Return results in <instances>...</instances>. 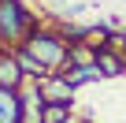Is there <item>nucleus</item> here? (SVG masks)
<instances>
[{
	"label": "nucleus",
	"mask_w": 126,
	"mask_h": 123,
	"mask_svg": "<svg viewBox=\"0 0 126 123\" xmlns=\"http://www.w3.org/2000/svg\"><path fill=\"white\" fill-rule=\"evenodd\" d=\"M26 49L33 52V60L48 71V75H63L71 67V52H67V41L63 37H56V34H48V30H33L30 37H26Z\"/></svg>",
	"instance_id": "nucleus-1"
},
{
	"label": "nucleus",
	"mask_w": 126,
	"mask_h": 123,
	"mask_svg": "<svg viewBox=\"0 0 126 123\" xmlns=\"http://www.w3.org/2000/svg\"><path fill=\"white\" fill-rule=\"evenodd\" d=\"M33 34V15L26 11L22 0H0V45H26V37Z\"/></svg>",
	"instance_id": "nucleus-2"
},
{
	"label": "nucleus",
	"mask_w": 126,
	"mask_h": 123,
	"mask_svg": "<svg viewBox=\"0 0 126 123\" xmlns=\"http://www.w3.org/2000/svg\"><path fill=\"white\" fill-rule=\"evenodd\" d=\"M22 82H26V71H22V64H19L15 49H11V52L0 49V86H4V90H19Z\"/></svg>",
	"instance_id": "nucleus-3"
},
{
	"label": "nucleus",
	"mask_w": 126,
	"mask_h": 123,
	"mask_svg": "<svg viewBox=\"0 0 126 123\" xmlns=\"http://www.w3.org/2000/svg\"><path fill=\"white\" fill-rule=\"evenodd\" d=\"M41 93H45V101H56V104H74V86L63 78V75L41 78Z\"/></svg>",
	"instance_id": "nucleus-4"
},
{
	"label": "nucleus",
	"mask_w": 126,
	"mask_h": 123,
	"mask_svg": "<svg viewBox=\"0 0 126 123\" xmlns=\"http://www.w3.org/2000/svg\"><path fill=\"white\" fill-rule=\"evenodd\" d=\"M0 123H22V93L0 86Z\"/></svg>",
	"instance_id": "nucleus-5"
},
{
	"label": "nucleus",
	"mask_w": 126,
	"mask_h": 123,
	"mask_svg": "<svg viewBox=\"0 0 126 123\" xmlns=\"http://www.w3.org/2000/svg\"><path fill=\"white\" fill-rule=\"evenodd\" d=\"M96 67L104 71V78L126 75V64H122V56H119V52H111V49H96Z\"/></svg>",
	"instance_id": "nucleus-6"
},
{
	"label": "nucleus",
	"mask_w": 126,
	"mask_h": 123,
	"mask_svg": "<svg viewBox=\"0 0 126 123\" xmlns=\"http://www.w3.org/2000/svg\"><path fill=\"white\" fill-rule=\"evenodd\" d=\"M41 119H45V123H67V119H71V104H56V101H48Z\"/></svg>",
	"instance_id": "nucleus-7"
},
{
	"label": "nucleus",
	"mask_w": 126,
	"mask_h": 123,
	"mask_svg": "<svg viewBox=\"0 0 126 123\" xmlns=\"http://www.w3.org/2000/svg\"><path fill=\"white\" fill-rule=\"evenodd\" d=\"M67 123H85V119H67Z\"/></svg>",
	"instance_id": "nucleus-8"
},
{
	"label": "nucleus",
	"mask_w": 126,
	"mask_h": 123,
	"mask_svg": "<svg viewBox=\"0 0 126 123\" xmlns=\"http://www.w3.org/2000/svg\"><path fill=\"white\" fill-rule=\"evenodd\" d=\"M85 123H89V119H85Z\"/></svg>",
	"instance_id": "nucleus-9"
}]
</instances>
